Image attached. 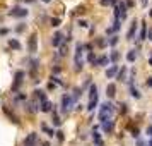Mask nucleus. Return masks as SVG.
<instances>
[{
    "instance_id": "nucleus-1",
    "label": "nucleus",
    "mask_w": 152,
    "mask_h": 146,
    "mask_svg": "<svg viewBox=\"0 0 152 146\" xmlns=\"http://www.w3.org/2000/svg\"><path fill=\"white\" fill-rule=\"evenodd\" d=\"M82 53H84V45L77 43L75 45V69L80 71L84 67V60H82Z\"/></svg>"
},
{
    "instance_id": "nucleus-2",
    "label": "nucleus",
    "mask_w": 152,
    "mask_h": 146,
    "mask_svg": "<svg viewBox=\"0 0 152 146\" xmlns=\"http://www.w3.org/2000/svg\"><path fill=\"white\" fill-rule=\"evenodd\" d=\"M113 114V105L111 103H103L101 105V108H99V119H101V122L103 120H106V119H110V115Z\"/></svg>"
},
{
    "instance_id": "nucleus-3",
    "label": "nucleus",
    "mask_w": 152,
    "mask_h": 146,
    "mask_svg": "<svg viewBox=\"0 0 152 146\" xmlns=\"http://www.w3.org/2000/svg\"><path fill=\"white\" fill-rule=\"evenodd\" d=\"M74 96H70V95H63L62 96V112L63 114H67V112H70L72 110V107H74Z\"/></svg>"
},
{
    "instance_id": "nucleus-4",
    "label": "nucleus",
    "mask_w": 152,
    "mask_h": 146,
    "mask_svg": "<svg viewBox=\"0 0 152 146\" xmlns=\"http://www.w3.org/2000/svg\"><path fill=\"white\" fill-rule=\"evenodd\" d=\"M9 14H10V15H14V17H26V15H27V9H22V7H14Z\"/></svg>"
},
{
    "instance_id": "nucleus-5",
    "label": "nucleus",
    "mask_w": 152,
    "mask_h": 146,
    "mask_svg": "<svg viewBox=\"0 0 152 146\" xmlns=\"http://www.w3.org/2000/svg\"><path fill=\"white\" fill-rule=\"evenodd\" d=\"M51 45L53 46H60V45H63V33H55L53 36H51Z\"/></svg>"
},
{
    "instance_id": "nucleus-6",
    "label": "nucleus",
    "mask_w": 152,
    "mask_h": 146,
    "mask_svg": "<svg viewBox=\"0 0 152 146\" xmlns=\"http://www.w3.org/2000/svg\"><path fill=\"white\" fill-rule=\"evenodd\" d=\"M36 41H38V34H36V33H33V34H31V38H29V46H27L31 53L38 52V45H36Z\"/></svg>"
},
{
    "instance_id": "nucleus-7",
    "label": "nucleus",
    "mask_w": 152,
    "mask_h": 146,
    "mask_svg": "<svg viewBox=\"0 0 152 146\" xmlns=\"http://www.w3.org/2000/svg\"><path fill=\"white\" fill-rule=\"evenodd\" d=\"M101 126H103V131H104V133H108V134L113 131V120H111V119L103 120V122H101Z\"/></svg>"
},
{
    "instance_id": "nucleus-8",
    "label": "nucleus",
    "mask_w": 152,
    "mask_h": 146,
    "mask_svg": "<svg viewBox=\"0 0 152 146\" xmlns=\"http://www.w3.org/2000/svg\"><path fill=\"white\" fill-rule=\"evenodd\" d=\"M118 72H120V69H118V65H111L108 71H106V77L108 79H111V77H115V76H118Z\"/></svg>"
},
{
    "instance_id": "nucleus-9",
    "label": "nucleus",
    "mask_w": 152,
    "mask_h": 146,
    "mask_svg": "<svg viewBox=\"0 0 152 146\" xmlns=\"http://www.w3.org/2000/svg\"><path fill=\"white\" fill-rule=\"evenodd\" d=\"M137 21H133L132 22V26H130V29H128V33H127V40H133V34L137 33Z\"/></svg>"
},
{
    "instance_id": "nucleus-10",
    "label": "nucleus",
    "mask_w": 152,
    "mask_h": 146,
    "mask_svg": "<svg viewBox=\"0 0 152 146\" xmlns=\"http://www.w3.org/2000/svg\"><path fill=\"white\" fill-rule=\"evenodd\" d=\"M106 95H108L110 98H115V95H116V86H115L113 83H110V84L106 86Z\"/></svg>"
},
{
    "instance_id": "nucleus-11",
    "label": "nucleus",
    "mask_w": 152,
    "mask_h": 146,
    "mask_svg": "<svg viewBox=\"0 0 152 146\" xmlns=\"http://www.w3.org/2000/svg\"><path fill=\"white\" fill-rule=\"evenodd\" d=\"M36 139H38L36 133H31V134L26 138V146H34V145H36Z\"/></svg>"
},
{
    "instance_id": "nucleus-12",
    "label": "nucleus",
    "mask_w": 152,
    "mask_h": 146,
    "mask_svg": "<svg viewBox=\"0 0 152 146\" xmlns=\"http://www.w3.org/2000/svg\"><path fill=\"white\" fill-rule=\"evenodd\" d=\"M22 77H24V72H22V71H17V72H15V84H14V89H17V88L21 86Z\"/></svg>"
},
{
    "instance_id": "nucleus-13",
    "label": "nucleus",
    "mask_w": 152,
    "mask_h": 146,
    "mask_svg": "<svg viewBox=\"0 0 152 146\" xmlns=\"http://www.w3.org/2000/svg\"><path fill=\"white\" fill-rule=\"evenodd\" d=\"M51 102H48V100H44V102H41V112H51Z\"/></svg>"
},
{
    "instance_id": "nucleus-14",
    "label": "nucleus",
    "mask_w": 152,
    "mask_h": 146,
    "mask_svg": "<svg viewBox=\"0 0 152 146\" xmlns=\"http://www.w3.org/2000/svg\"><path fill=\"white\" fill-rule=\"evenodd\" d=\"M89 98H91V100H98V86H96V84H92V86H91Z\"/></svg>"
},
{
    "instance_id": "nucleus-15",
    "label": "nucleus",
    "mask_w": 152,
    "mask_h": 146,
    "mask_svg": "<svg viewBox=\"0 0 152 146\" xmlns=\"http://www.w3.org/2000/svg\"><path fill=\"white\" fill-rule=\"evenodd\" d=\"M106 64H110V59L104 55V57H99V59H96V64H94V65H106Z\"/></svg>"
},
{
    "instance_id": "nucleus-16",
    "label": "nucleus",
    "mask_w": 152,
    "mask_h": 146,
    "mask_svg": "<svg viewBox=\"0 0 152 146\" xmlns=\"http://www.w3.org/2000/svg\"><path fill=\"white\" fill-rule=\"evenodd\" d=\"M135 59H137V50H130L127 53V60L128 62H135Z\"/></svg>"
},
{
    "instance_id": "nucleus-17",
    "label": "nucleus",
    "mask_w": 152,
    "mask_h": 146,
    "mask_svg": "<svg viewBox=\"0 0 152 146\" xmlns=\"http://www.w3.org/2000/svg\"><path fill=\"white\" fill-rule=\"evenodd\" d=\"M140 40H147V26H145V22H142V29H140Z\"/></svg>"
},
{
    "instance_id": "nucleus-18",
    "label": "nucleus",
    "mask_w": 152,
    "mask_h": 146,
    "mask_svg": "<svg viewBox=\"0 0 152 146\" xmlns=\"http://www.w3.org/2000/svg\"><path fill=\"white\" fill-rule=\"evenodd\" d=\"M118 79H120V81H125V79H127V67H125V65H123L121 71L118 72Z\"/></svg>"
},
{
    "instance_id": "nucleus-19",
    "label": "nucleus",
    "mask_w": 152,
    "mask_h": 146,
    "mask_svg": "<svg viewBox=\"0 0 152 146\" xmlns=\"http://www.w3.org/2000/svg\"><path fill=\"white\" fill-rule=\"evenodd\" d=\"M92 138H94V145H96V146H103V145H104V143H103V139L99 138V134H98V133H94V134H92Z\"/></svg>"
},
{
    "instance_id": "nucleus-20",
    "label": "nucleus",
    "mask_w": 152,
    "mask_h": 146,
    "mask_svg": "<svg viewBox=\"0 0 152 146\" xmlns=\"http://www.w3.org/2000/svg\"><path fill=\"white\" fill-rule=\"evenodd\" d=\"M9 45L14 48V50H21V43L17 40H9Z\"/></svg>"
},
{
    "instance_id": "nucleus-21",
    "label": "nucleus",
    "mask_w": 152,
    "mask_h": 146,
    "mask_svg": "<svg viewBox=\"0 0 152 146\" xmlns=\"http://www.w3.org/2000/svg\"><path fill=\"white\" fill-rule=\"evenodd\" d=\"M26 107H27V112H31V114L38 112V105H36V103H27Z\"/></svg>"
},
{
    "instance_id": "nucleus-22",
    "label": "nucleus",
    "mask_w": 152,
    "mask_h": 146,
    "mask_svg": "<svg viewBox=\"0 0 152 146\" xmlns=\"http://www.w3.org/2000/svg\"><path fill=\"white\" fill-rule=\"evenodd\" d=\"M118 59H120V53H118L116 50H113V52H111V55H110V60H111V62H116Z\"/></svg>"
},
{
    "instance_id": "nucleus-23",
    "label": "nucleus",
    "mask_w": 152,
    "mask_h": 146,
    "mask_svg": "<svg viewBox=\"0 0 152 146\" xmlns=\"http://www.w3.org/2000/svg\"><path fill=\"white\" fill-rule=\"evenodd\" d=\"M130 95H132L133 98H137V100L140 98V93H139V89H137V88H133V86L130 88Z\"/></svg>"
},
{
    "instance_id": "nucleus-24",
    "label": "nucleus",
    "mask_w": 152,
    "mask_h": 146,
    "mask_svg": "<svg viewBox=\"0 0 152 146\" xmlns=\"http://www.w3.org/2000/svg\"><path fill=\"white\" fill-rule=\"evenodd\" d=\"M34 93H36V96H38L41 102H44V100H46V95H44V91H41V89H36Z\"/></svg>"
},
{
    "instance_id": "nucleus-25",
    "label": "nucleus",
    "mask_w": 152,
    "mask_h": 146,
    "mask_svg": "<svg viewBox=\"0 0 152 146\" xmlns=\"http://www.w3.org/2000/svg\"><path fill=\"white\" fill-rule=\"evenodd\" d=\"M96 105H98V100H91V102H89V107H87V110H89V112H92V110L96 108Z\"/></svg>"
},
{
    "instance_id": "nucleus-26",
    "label": "nucleus",
    "mask_w": 152,
    "mask_h": 146,
    "mask_svg": "<svg viewBox=\"0 0 152 146\" xmlns=\"http://www.w3.org/2000/svg\"><path fill=\"white\" fill-rule=\"evenodd\" d=\"M43 131H44V133H46V134H48V136H55V134H56V133H55V131H53V129H48V127H46V126H43Z\"/></svg>"
},
{
    "instance_id": "nucleus-27",
    "label": "nucleus",
    "mask_w": 152,
    "mask_h": 146,
    "mask_svg": "<svg viewBox=\"0 0 152 146\" xmlns=\"http://www.w3.org/2000/svg\"><path fill=\"white\" fill-rule=\"evenodd\" d=\"M108 43H110V45H111V46H115V45H116V43H118V36H113V38H111V40H110V41H108Z\"/></svg>"
},
{
    "instance_id": "nucleus-28",
    "label": "nucleus",
    "mask_w": 152,
    "mask_h": 146,
    "mask_svg": "<svg viewBox=\"0 0 152 146\" xmlns=\"http://www.w3.org/2000/svg\"><path fill=\"white\" fill-rule=\"evenodd\" d=\"M60 22H62V21H60L58 17H55V19H51V26H60Z\"/></svg>"
},
{
    "instance_id": "nucleus-29",
    "label": "nucleus",
    "mask_w": 152,
    "mask_h": 146,
    "mask_svg": "<svg viewBox=\"0 0 152 146\" xmlns=\"http://www.w3.org/2000/svg\"><path fill=\"white\" fill-rule=\"evenodd\" d=\"M53 124H55V126H60V124H62V120H60V119L55 115V117H53Z\"/></svg>"
},
{
    "instance_id": "nucleus-30",
    "label": "nucleus",
    "mask_w": 152,
    "mask_h": 146,
    "mask_svg": "<svg viewBox=\"0 0 152 146\" xmlns=\"http://www.w3.org/2000/svg\"><path fill=\"white\" fill-rule=\"evenodd\" d=\"M87 24H89V22H87V21H84V19H82V21H79V26H80V28H86Z\"/></svg>"
},
{
    "instance_id": "nucleus-31",
    "label": "nucleus",
    "mask_w": 152,
    "mask_h": 146,
    "mask_svg": "<svg viewBox=\"0 0 152 146\" xmlns=\"http://www.w3.org/2000/svg\"><path fill=\"white\" fill-rule=\"evenodd\" d=\"M56 138H58V141H63V133L58 131V133H56Z\"/></svg>"
},
{
    "instance_id": "nucleus-32",
    "label": "nucleus",
    "mask_w": 152,
    "mask_h": 146,
    "mask_svg": "<svg viewBox=\"0 0 152 146\" xmlns=\"http://www.w3.org/2000/svg\"><path fill=\"white\" fill-rule=\"evenodd\" d=\"M98 45H99V46H106V41H104V40H98Z\"/></svg>"
},
{
    "instance_id": "nucleus-33",
    "label": "nucleus",
    "mask_w": 152,
    "mask_h": 146,
    "mask_svg": "<svg viewBox=\"0 0 152 146\" xmlns=\"http://www.w3.org/2000/svg\"><path fill=\"white\" fill-rule=\"evenodd\" d=\"M125 3H127V7H133V0H125Z\"/></svg>"
},
{
    "instance_id": "nucleus-34",
    "label": "nucleus",
    "mask_w": 152,
    "mask_h": 146,
    "mask_svg": "<svg viewBox=\"0 0 152 146\" xmlns=\"http://www.w3.org/2000/svg\"><path fill=\"white\" fill-rule=\"evenodd\" d=\"M145 84H147V88H152V77H149V79L145 81Z\"/></svg>"
},
{
    "instance_id": "nucleus-35",
    "label": "nucleus",
    "mask_w": 152,
    "mask_h": 146,
    "mask_svg": "<svg viewBox=\"0 0 152 146\" xmlns=\"http://www.w3.org/2000/svg\"><path fill=\"white\" fill-rule=\"evenodd\" d=\"M65 50H67L65 45H62V48H60V55H65Z\"/></svg>"
},
{
    "instance_id": "nucleus-36",
    "label": "nucleus",
    "mask_w": 152,
    "mask_h": 146,
    "mask_svg": "<svg viewBox=\"0 0 152 146\" xmlns=\"http://www.w3.org/2000/svg\"><path fill=\"white\" fill-rule=\"evenodd\" d=\"M120 107H121V108H120V110H121V112H123V114H125V112H127V105H125V103H121V105H120Z\"/></svg>"
},
{
    "instance_id": "nucleus-37",
    "label": "nucleus",
    "mask_w": 152,
    "mask_h": 146,
    "mask_svg": "<svg viewBox=\"0 0 152 146\" xmlns=\"http://www.w3.org/2000/svg\"><path fill=\"white\" fill-rule=\"evenodd\" d=\"M110 2H115V0H101V5H108Z\"/></svg>"
},
{
    "instance_id": "nucleus-38",
    "label": "nucleus",
    "mask_w": 152,
    "mask_h": 146,
    "mask_svg": "<svg viewBox=\"0 0 152 146\" xmlns=\"http://www.w3.org/2000/svg\"><path fill=\"white\" fill-rule=\"evenodd\" d=\"M147 134L152 138V126H149V127H147Z\"/></svg>"
},
{
    "instance_id": "nucleus-39",
    "label": "nucleus",
    "mask_w": 152,
    "mask_h": 146,
    "mask_svg": "<svg viewBox=\"0 0 152 146\" xmlns=\"http://www.w3.org/2000/svg\"><path fill=\"white\" fill-rule=\"evenodd\" d=\"M147 38L152 41V29H149V33H147Z\"/></svg>"
},
{
    "instance_id": "nucleus-40",
    "label": "nucleus",
    "mask_w": 152,
    "mask_h": 146,
    "mask_svg": "<svg viewBox=\"0 0 152 146\" xmlns=\"http://www.w3.org/2000/svg\"><path fill=\"white\" fill-rule=\"evenodd\" d=\"M140 3H142V7H145L147 5V0H140Z\"/></svg>"
},
{
    "instance_id": "nucleus-41",
    "label": "nucleus",
    "mask_w": 152,
    "mask_h": 146,
    "mask_svg": "<svg viewBox=\"0 0 152 146\" xmlns=\"http://www.w3.org/2000/svg\"><path fill=\"white\" fill-rule=\"evenodd\" d=\"M147 146H152V139H151V141H149V143H147Z\"/></svg>"
},
{
    "instance_id": "nucleus-42",
    "label": "nucleus",
    "mask_w": 152,
    "mask_h": 146,
    "mask_svg": "<svg viewBox=\"0 0 152 146\" xmlns=\"http://www.w3.org/2000/svg\"><path fill=\"white\" fill-rule=\"evenodd\" d=\"M149 64H151V65H152V57H151V59H149Z\"/></svg>"
},
{
    "instance_id": "nucleus-43",
    "label": "nucleus",
    "mask_w": 152,
    "mask_h": 146,
    "mask_svg": "<svg viewBox=\"0 0 152 146\" xmlns=\"http://www.w3.org/2000/svg\"><path fill=\"white\" fill-rule=\"evenodd\" d=\"M43 146H50V145H48V143H43Z\"/></svg>"
},
{
    "instance_id": "nucleus-44",
    "label": "nucleus",
    "mask_w": 152,
    "mask_h": 146,
    "mask_svg": "<svg viewBox=\"0 0 152 146\" xmlns=\"http://www.w3.org/2000/svg\"><path fill=\"white\" fill-rule=\"evenodd\" d=\"M43 2H46V3H48V2H50V0H43Z\"/></svg>"
},
{
    "instance_id": "nucleus-45",
    "label": "nucleus",
    "mask_w": 152,
    "mask_h": 146,
    "mask_svg": "<svg viewBox=\"0 0 152 146\" xmlns=\"http://www.w3.org/2000/svg\"><path fill=\"white\" fill-rule=\"evenodd\" d=\"M151 17H152V10H151Z\"/></svg>"
}]
</instances>
